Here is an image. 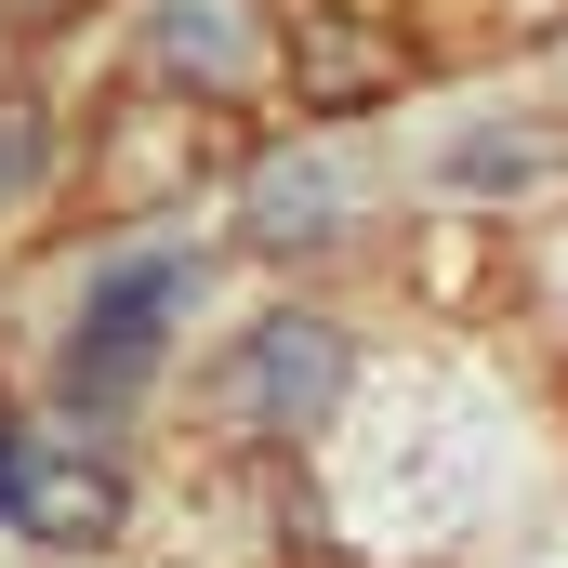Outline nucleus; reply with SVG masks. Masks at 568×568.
I'll use <instances>...</instances> for the list:
<instances>
[{
	"label": "nucleus",
	"instance_id": "6",
	"mask_svg": "<svg viewBox=\"0 0 568 568\" xmlns=\"http://www.w3.org/2000/svg\"><path fill=\"white\" fill-rule=\"evenodd\" d=\"M53 13H67V0H13V27H53Z\"/></svg>",
	"mask_w": 568,
	"mask_h": 568
},
{
	"label": "nucleus",
	"instance_id": "5",
	"mask_svg": "<svg viewBox=\"0 0 568 568\" xmlns=\"http://www.w3.org/2000/svg\"><path fill=\"white\" fill-rule=\"evenodd\" d=\"M27 172H40V120H27V106H0V199H13Z\"/></svg>",
	"mask_w": 568,
	"mask_h": 568
},
{
	"label": "nucleus",
	"instance_id": "1",
	"mask_svg": "<svg viewBox=\"0 0 568 568\" xmlns=\"http://www.w3.org/2000/svg\"><path fill=\"white\" fill-rule=\"evenodd\" d=\"M172 304H185V265H159V252L120 265V278L93 291L80 344H67V397H80V410H120V397L145 384V357H159V317H172Z\"/></svg>",
	"mask_w": 568,
	"mask_h": 568
},
{
	"label": "nucleus",
	"instance_id": "3",
	"mask_svg": "<svg viewBox=\"0 0 568 568\" xmlns=\"http://www.w3.org/2000/svg\"><path fill=\"white\" fill-rule=\"evenodd\" d=\"M13 516L40 542H106L120 529V476L106 463H40V476H13Z\"/></svg>",
	"mask_w": 568,
	"mask_h": 568
},
{
	"label": "nucleus",
	"instance_id": "4",
	"mask_svg": "<svg viewBox=\"0 0 568 568\" xmlns=\"http://www.w3.org/2000/svg\"><path fill=\"white\" fill-rule=\"evenodd\" d=\"M331 371H344V344H331L317 317H265V344H252L239 397H265V410H317V397H331Z\"/></svg>",
	"mask_w": 568,
	"mask_h": 568
},
{
	"label": "nucleus",
	"instance_id": "2",
	"mask_svg": "<svg viewBox=\"0 0 568 568\" xmlns=\"http://www.w3.org/2000/svg\"><path fill=\"white\" fill-rule=\"evenodd\" d=\"M397 67H410V53H397V40H371L344 0H304V13H291V93H304L317 120H344V106L397 93Z\"/></svg>",
	"mask_w": 568,
	"mask_h": 568
},
{
	"label": "nucleus",
	"instance_id": "7",
	"mask_svg": "<svg viewBox=\"0 0 568 568\" xmlns=\"http://www.w3.org/2000/svg\"><path fill=\"white\" fill-rule=\"evenodd\" d=\"M0 503H13V424H0Z\"/></svg>",
	"mask_w": 568,
	"mask_h": 568
}]
</instances>
